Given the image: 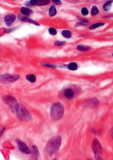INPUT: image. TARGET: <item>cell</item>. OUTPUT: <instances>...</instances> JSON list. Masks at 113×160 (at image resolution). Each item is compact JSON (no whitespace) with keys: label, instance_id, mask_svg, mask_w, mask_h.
Masks as SVG:
<instances>
[{"label":"cell","instance_id":"obj_1","mask_svg":"<svg viewBox=\"0 0 113 160\" xmlns=\"http://www.w3.org/2000/svg\"><path fill=\"white\" fill-rule=\"evenodd\" d=\"M61 144V137L60 136H55L50 138L46 146V152L47 155L51 156L57 152Z\"/></svg>","mask_w":113,"mask_h":160},{"label":"cell","instance_id":"obj_2","mask_svg":"<svg viewBox=\"0 0 113 160\" xmlns=\"http://www.w3.org/2000/svg\"><path fill=\"white\" fill-rule=\"evenodd\" d=\"M50 117L53 121H59L63 117L64 107L61 103L53 104L50 110Z\"/></svg>","mask_w":113,"mask_h":160},{"label":"cell","instance_id":"obj_3","mask_svg":"<svg viewBox=\"0 0 113 160\" xmlns=\"http://www.w3.org/2000/svg\"><path fill=\"white\" fill-rule=\"evenodd\" d=\"M16 113L18 117L22 120H29L31 118V115L29 111L20 104L18 105Z\"/></svg>","mask_w":113,"mask_h":160},{"label":"cell","instance_id":"obj_4","mask_svg":"<svg viewBox=\"0 0 113 160\" xmlns=\"http://www.w3.org/2000/svg\"><path fill=\"white\" fill-rule=\"evenodd\" d=\"M92 149L94 154L95 158L97 160H101L103 159V151L102 148L101 147L100 142L97 139H94L92 142Z\"/></svg>","mask_w":113,"mask_h":160},{"label":"cell","instance_id":"obj_5","mask_svg":"<svg viewBox=\"0 0 113 160\" xmlns=\"http://www.w3.org/2000/svg\"><path fill=\"white\" fill-rule=\"evenodd\" d=\"M3 100H4L5 104L10 107V109L12 112L16 113V108L18 105V104L17 103V101L16 100V99L11 95H5L3 97Z\"/></svg>","mask_w":113,"mask_h":160},{"label":"cell","instance_id":"obj_6","mask_svg":"<svg viewBox=\"0 0 113 160\" xmlns=\"http://www.w3.org/2000/svg\"><path fill=\"white\" fill-rule=\"evenodd\" d=\"M19 75H10L8 74H4L2 75L1 80L2 83L8 84L15 82V81H16L18 79H19Z\"/></svg>","mask_w":113,"mask_h":160},{"label":"cell","instance_id":"obj_7","mask_svg":"<svg viewBox=\"0 0 113 160\" xmlns=\"http://www.w3.org/2000/svg\"><path fill=\"white\" fill-rule=\"evenodd\" d=\"M83 104H84V105L86 107L94 109V108H96L98 106L99 101L96 98H91L86 100L84 103H83Z\"/></svg>","mask_w":113,"mask_h":160},{"label":"cell","instance_id":"obj_8","mask_svg":"<svg viewBox=\"0 0 113 160\" xmlns=\"http://www.w3.org/2000/svg\"><path fill=\"white\" fill-rule=\"evenodd\" d=\"M16 142L18 146V149L20 151H22V153H24L26 154H30L31 153V151H30V149H28V147L25 143H24L23 142L18 139H16Z\"/></svg>","mask_w":113,"mask_h":160},{"label":"cell","instance_id":"obj_9","mask_svg":"<svg viewBox=\"0 0 113 160\" xmlns=\"http://www.w3.org/2000/svg\"><path fill=\"white\" fill-rule=\"evenodd\" d=\"M16 19V16L14 14H10L8 16H5L4 18V21L7 26H10L12 25V23L14 22L15 20Z\"/></svg>","mask_w":113,"mask_h":160},{"label":"cell","instance_id":"obj_10","mask_svg":"<svg viewBox=\"0 0 113 160\" xmlns=\"http://www.w3.org/2000/svg\"><path fill=\"white\" fill-rule=\"evenodd\" d=\"M74 95H75V93H74L73 90L71 89H67L65 90L64 92V95L67 99L73 98L74 97Z\"/></svg>","mask_w":113,"mask_h":160},{"label":"cell","instance_id":"obj_11","mask_svg":"<svg viewBox=\"0 0 113 160\" xmlns=\"http://www.w3.org/2000/svg\"><path fill=\"white\" fill-rule=\"evenodd\" d=\"M112 3H113V0H108V1L105 2L103 5V10L106 12L109 11L111 10Z\"/></svg>","mask_w":113,"mask_h":160},{"label":"cell","instance_id":"obj_12","mask_svg":"<svg viewBox=\"0 0 113 160\" xmlns=\"http://www.w3.org/2000/svg\"><path fill=\"white\" fill-rule=\"evenodd\" d=\"M18 19H19L20 20H22V21H24V22H27L31 23V24H33V25H34L39 26V24H38V22H35V21H34V20H31V19H28V18H27V17L20 16V17H18Z\"/></svg>","mask_w":113,"mask_h":160},{"label":"cell","instance_id":"obj_13","mask_svg":"<svg viewBox=\"0 0 113 160\" xmlns=\"http://www.w3.org/2000/svg\"><path fill=\"white\" fill-rule=\"evenodd\" d=\"M21 12L23 15H24V16H29L30 14H31L32 13V11L31 10V9H29L28 8H26V7H23L21 8Z\"/></svg>","mask_w":113,"mask_h":160},{"label":"cell","instance_id":"obj_14","mask_svg":"<svg viewBox=\"0 0 113 160\" xmlns=\"http://www.w3.org/2000/svg\"><path fill=\"white\" fill-rule=\"evenodd\" d=\"M77 49L80 51H87L90 49V47L87 46V45L80 44L77 46Z\"/></svg>","mask_w":113,"mask_h":160},{"label":"cell","instance_id":"obj_15","mask_svg":"<svg viewBox=\"0 0 113 160\" xmlns=\"http://www.w3.org/2000/svg\"><path fill=\"white\" fill-rule=\"evenodd\" d=\"M32 157H33L34 158H38V155H39V153H38V149L37 147L36 146V145L32 146Z\"/></svg>","mask_w":113,"mask_h":160},{"label":"cell","instance_id":"obj_16","mask_svg":"<svg viewBox=\"0 0 113 160\" xmlns=\"http://www.w3.org/2000/svg\"><path fill=\"white\" fill-rule=\"evenodd\" d=\"M56 14V10L55 8V5H52L51 6H50V8H49V14L50 16H55Z\"/></svg>","mask_w":113,"mask_h":160},{"label":"cell","instance_id":"obj_17","mask_svg":"<svg viewBox=\"0 0 113 160\" xmlns=\"http://www.w3.org/2000/svg\"><path fill=\"white\" fill-rule=\"evenodd\" d=\"M67 67H68V68L69 69V70L74 71V70H78V64H76V62H71V63H70L69 65H68Z\"/></svg>","mask_w":113,"mask_h":160},{"label":"cell","instance_id":"obj_18","mask_svg":"<svg viewBox=\"0 0 113 160\" xmlns=\"http://www.w3.org/2000/svg\"><path fill=\"white\" fill-rule=\"evenodd\" d=\"M61 34L64 37L67 39L71 38V36H72V33H71V31H68V30H63V31L61 32Z\"/></svg>","mask_w":113,"mask_h":160},{"label":"cell","instance_id":"obj_19","mask_svg":"<svg viewBox=\"0 0 113 160\" xmlns=\"http://www.w3.org/2000/svg\"><path fill=\"white\" fill-rule=\"evenodd\" d=\"M99 14V10L96 5H93L91 9V14L92 16H96Z\"/></svg>","mask_w":113,"mask_h":160},{"label":"cell","instance_id":"obj_20","mask_svg":"<svg viewBox=\"0 0 113 160\" xmlns=\"http://www.w3.org/2000/svg\"><path fill=\"white\" fill-rule=\"evenodd\" d=\"M26 78L31 83H34L37 80V77L34 74H28L26 77Z\"/></svg>","mask_w":113,"mask_h":160},{"label":"cell","instance_id":"obj_21","mask_svg":"<svg viewBox=\"0 0 113 160\" xmlns=\"http://www.w3.org/2000/svg\"><path fill=\"white\" fill-rule=\"evenodd\" d=\"M105 25V24L103 23V22H97V23H95V24H94V25H91L90 26V28H89V29H90V30H94L95 29L98 28V27H100V26H104Z\"/></svg>","mask_w":113,"mask_h":160},{"label":"cell","instance_id":"obj_22","mask_svg":"<svg viewBox=\"0 0 113 160\" xmlns=\"http://www.w3.org/2000/svg\"><path fill=\"white\" fill-rule=\"evenodd\" d=\"M50 0H38L37 3V5L41 6V5H48L50 3Z\"/></svg>","mask_w":113,"mask_h":160},{"label":"cell","instance_id":"obj_23","mask_svg":"<svg viewBox=\"0 0 113 160\" xmlns=\"http://www.w3.org/2000/svg\"><path fill=\"white\" fill-rule=\"evenodd\" d=\"M88 21H86V20H83L81 21V22H78V23H76V26H78L79 25H82V26H86L88 25Z\"/></svg>","mask_w":113,"mask_h":160},{"label":"cell","instance_id":"obj_24","mask_svg":"<svg viewBox=\"0 0 113 160\" xmlns=\"http://www.w3.org/2000/svg\"><path fill=\"white\" fill-rule=\"evenodd\" d=\"M49 32L50 34L52 35H56V34H57V31H56V30L54 28H49Z\"/></svg>","mask_w":113,"mask_h":160},{"label":"cell","instance_id":"obj_25","mask_svg":"<svg viewBox=\"0 0 113 160\" xmlns=\"http://www.w3.org/2000/svg\"><path fill=\"white\" fill-rule=\"evenodd\" d=\"M81 12L83 16H87L89 13V11L86 8H83L81 10Z\"/></svg>","mask_w":113,"mask_h":160},{"label":"cell","instance_id":"obj_26","mask_svg":"<svg viewBox=\"0 0 113 160\" xmlns=\"http://www.w3.org/2000/svg\"><path fill=\"white\" fill-rule=\"evenodd\" d=\"M65 43V41H56L55 42V45L56 46H61V45H63Z\"/></svg>","mask_w":113,"mask_h":160},{"label":"cell","instance_id":"obj_27","mask_svg":"<svg viewBox=\"0 0 113 160\" xmlns=\"http://www.w3.org/2000/svg\"><path fill=\"white\" fill-rule=\"evenodd\" d=\"M38 1V0H31V1H30V4H31V5H37Z\"/></svg>","mask_w":113,"mask_h":160},{"label":"cell","instance_id":"obj_28","mask_svg":"<svg viewBox=\"0 0 113 160\" xmlns=\"http://www.w3.org/2000/svg\"><path fill=\"white\" fill-rule=\"evenodd\" d=\"M51 1L56 5H61V2L60 1V0H51Z\"/></svg>","mask_w":113,"mask_h":160},{"label":"cell","instance_id":"obj_29","mask_svg":"<svg viewBox=\"0 0 113 160\" xmlns=\"http://www.w3.org/2000/svg\"><path fill=\"white\" fill-rule=\"evenodd\" d=\"M43 66H47V67H49V68H56V66L55 65H50V64H43Z\"/></svg>","mask_w":113,"mask_h":160},{"label":"cell","instance_id":"obj_30","mask_svg":"<svg viewBox=\"0 0 113 160\" xmlns=\"http://www.w3.org/2000/svg\"><path fill=\"white\" fill-rule=\"evenodd\" d=\"M110 133H111V137L113 140V126L111 128V131H110Z\"/></svg>","mask_w":113,"mask_h":160},{"label":"cell","instance_id":"obj_31","mask_svg":"<svg viewBox=\"0 0 113 160\" xmlns=\"http://www.w3.org/2000/svg\"><path fill=\"white\" fill-rule=\"evenodd\" d=\"M112 56H113V54H112Z\"/></svg>","mask_w":113,"mask_h":160}]
</instances>
